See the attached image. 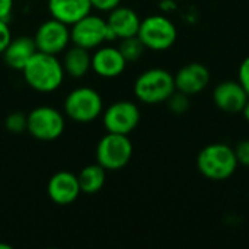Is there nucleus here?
I'll return each mask as SVG.
<instances>
[{
    "instance_id": "1",
    "label": "nucleus",
    "mask_w": 249,
    "mask_h": 249,
    "mask_svg": "<svg viewBox=\"0 0 249 249\" xmlns=\"http://www.w3.org/2000/svg\"><path fill=\"white\" fill-rule=\"evenodd\" d=\"M26 85L39 93H51L57 90L64 82L63 63L57 55L36 51L26 66L22 69Z\"/></svg>"
},
{
    "instance_id": "2",
    "label": "nucleus",
    "mask_w": 249,
    "mask_h": 249,
    "mask_svg": "<svg viewBox=\"0 0 249 249\" xmlns=\"http://www.w3.org/2000/svg\"><path fill=\"white\" fill-rule=\"evenodd\" d=\"M235 149L225 143H212L197 156L198 172L210 181H226L238 169Z\"/></svg>"
},
{
    "instance_id": "3",
    "label": "nucleus",
    "mask_w": 249,
    "mask_h": 249,
    "mask_svg": "<svg viewBox=\"0 0 249 249\" xmlns=\"http://www.w3.org/2000/svg\"><path fill=\"white\" fill-rule=\"evenodd\" d=\"M136 98L147 105H156L166 102L168 98L175 92L174 74L165 69H149L144 70L134 82Z\"/></svg>"
},
{
    "instance_id": "4",
    "label": "nucleus",
    "mask_w": 249,
    "mask_h": 249,
    "mask_svg": "<svg viewBox=\"0 0 249 249\" xmlns=\"http://www.w3.org/2000/svg\"><path fill=\"white\" fill-rule=\"evenodd\" d=\"M63 109L67 118L77 124H89L104 112V99L98 90L80 86L67 93Z\"/></svg>"
},
{
    "instance_id": "5",
    "label": "nucleus",
    "mask_w": 249,
    "mask_h": 249,
    "mask_svg": "<svg viewBox=\"0 0 249 249\" xmlns=\"http://www.w3.org/2000/svg\"><path fill=\"white\" fill-rule=\"evenodd\" d=\"M137 36L144 44L146 50L165 51L175 44L178 31L175 23L168 16L150 15L142 19Z\"/></svg>"
},
{
    "instance_id": "6",
    "label": "nucleus",
    "mask_w": 249,
    "mask_h": 249,
    "mask_svg": "<svg viewBox=\"0 0 249 249\" xmlns=\"http://www.w3.org/2000/svg\"><path fill=\"white\" fill-rule=\"evenodd\" d=\"M133 158V143L125 134L107 133L96 146V162L107 171L125 168Z\"/></svg>"
},
{
    "instance_id": "7",
    "label": "nucleus",
    "mask_w": 249,
    "mask_h": 249,
    "mask_svg": "<svg viewBox=\"0 0 249 249\" xmlns=\"http://www.w3.org/2000/svg\"><path fill=\"white\" fill-rule=\"evenodd\" d=\"M70 38L71 44L89 51L104 45L105 42L114 41L107 19L99 15H93L92 12L70 26Z\"/></svg>"
},
{
    "instance_id": "8",
    "label": "nucleus",
    "mask_w": 249,
    "mask_h": 249,
    "mask_svg": "<svg viewBox=\"0 0 249 249\" xmlns=\"http://www.w3.org/2000/svg\"><path fill=\"white\" fill-rule=\"evenodd\" d=\"M26 131L39 142L57 140L66 128V118L63 112L54 107H36L26 115Z\"/></svg>"
},
{
    "instance_id": "9",
    "label": "nucleus",
    "mask_w": 249,
    "mask_h": 249,
    "mask_svg": "<svg viewBox=\"0 0 249 249\" xmlns=\"http://www.w3.org/2000/svg\"><path fill=\"white\" fill-rule=\"evenodd\" d=\"M140 109L131 101H117L102 112V124L107 133L125 134L133 133L140 124Z\"/></svg>"
},
{
    "instance_id": "10",
    "label": "nucleus",
    "mask_w": 249,
    "mask_h": 249,
    "mask_svg": "<svg viewBox=\"0 0 249 249\" xmlns=\"http://www.w3.org/2000/svg\"><path fill=\"white\" fill-rule=\"evenodd\" d=\"M34 41L36 45V51L58 55L64 53L71 42L70 26L51 18L38 26L34 35Z\"/></svg>"
},
{
    "instance_id": "11",
    "label": "nucleus",
    "mask_w": 249,
    "mask_h": 249,
    "mask_svg": "<svg viewBox=\"0 0 249 249\" xmlns=\"http://www.w3.org/2000/svg\"><path fill=\"white\" fill-rule=\"evenodd\" d=\"M127 61L123 57L118 47L101 45L95 48L90 61V70L102 79H115L121 76L127 67Z\"/></svg>"
},
{
    "instance_id": "12",
    "label": "nucleus",
    "mask_w": 249,
    "mask_h": 249,
    "mask_svg": "<svg viewBox=\"0 0 249 249\" xmlns=\"http://www.w3.org/2000/svg\"><path fill=\"white\" fill-rule=\"evenodd\" d=\"M47 194L50 200L58 206H69L74 203L82 194L77 175L69 171L55 172L47 184Z\"/></svg>"
},
{
    "instance_id": "13",
    "label": "nucleus",
    "mask_w": 249,
    "mask_h": 249,
    "mask_svg": "<svg viewBox=\"0 0 249 249\" xmlns=\"http://www.w3.org/2000/svg\"><path fill=\"white\" fill-rule=\"evenodd\" d=\"M249 96L244 86L235 80L220 82L213 90V101L216 107L228 114H239L242 112Z\"/></svg>"
},
{
    "instance_id": "14",
    "label": "nucleus",
    "mask_w": 249,
    "mask_h": 249,
    "mask_svg": "<svg viewBox=\"0 0 249 249\" xmlns=\"http://www.w3.org/2000/svg\"><path fill=\"white\" fill-rule=\"evenodd\" d=\"M175 89L190 96L203 92L210 83V71L201 63H188L174 76Z\"/></svg>"
},
{
    "instance_id": "15",
    "label": "nucleus",
    "mask_w": 249,
    "mask_h": 249,
    "mask_svg": "<svg viewBox=\"0 0 249 249\" xmlns=\"http://www.w3.org/2000/svg\"><path fill=\"white\" fill-rule=\"evenodd\" d=\"M107 22L114 39H124L137 35L142 19L136 10L120 4L108 13Z\"/></svg>"
},
{
    "instance_id": "16",
    "label": "nucleus",
    "mask_w": 249,
    "mask_h": 249,
    "mask_svg": "<svg viewBox=\"0 0 249 249\" xmlns=\"http://www.w3.org/2000/svg\"><path fill=\"white\" fill-rule=\"evenodd\" d=\"M51 18L71 26L92 12L90 0H47Z\"/></svg>"
},
{
    "instance_id": "17",
    "label": "nucleus",
    "mask_w": 249,
    "mask_h": 249,
    "mask_svg": "<svg viewBox=\"0 0 249 249\" xmlns=\"http://www.w3.org/2000/svg\"><path fill=\"white\" fill-rule=\"evenodd\" d=\"M35 53H36V45H35L34 36L22 35V36L10 39L1 57L7 67L22 71V69L26 66V63L31 60V57Z\"/></svg>"
},
{
    "instance_id": "18",
    "label": "nucleus",
    "mask_w": 249,
    "mask_h": 249,
    "mask_svg": "<svg viewBox=\"0 0 249 249\" xmlns=\"http://www.w3.org/2000/svg\"><path fill=\"white\" fill-rule=\"evenodd\" d=\"M90 61H92V54L89 53V50L74 44L73 47H69L64 51V57L61 60L64 73L73 79L85 77L90 70Z\"/></svg>"
},
{
    "instance_id": "19",
    "label": "nucleus",
    "mask_w": 249,
    "mask_h": 249,
    "mask_svg": "<svg viewBox=\"0 0 249 249\" xmlns=\"http://www.w3.org/2000/svg\"><path fill=\"white\" fill-rule=\"evenodd\" d=\"M79 179V185H80V191L83 194L92 196L99 193L107 181V169L102 168L98 162L85 166L80 174L77 175Z\"/></svg>"
},
{
    "instance_id": "20",
    "label": "nucleus",
    "mask_w": 249,
    "mask_h": 249,
    "mask_svg": "<svg viewBox=\"0 0 249 249\" xmlns=\"http://www.w3.org/2000/svg\"><path fill=\"white\" fill-rule=\"evenodd\" d=\"M118 48H120V51H121V54H123V57L125 58L127 63H134V61L140 60L142 55L146 51L144 44L140 41V38L137 35L121 39Z\"/></svg>"
},
{
    "instance_id": "21",
    "label": "nucleus",
    "mask_w": 249,
    "mask_h": 249,
    "mask_svg": "<svg viewBox=\"0 0 249 249\" xmlns=\"http://www.w3.org/2000/svg\"><path fill=\"white\" fill-rule=\"evenodd\" d=\"M166 104H168V108H169V111L172 114L181 115V114H185L190 109L191 99H190V95L182 93V92H179V90L175 89V92L168 98Z\"/></svg>"
},
{
    "instance_id": "22",
    "label": "nucleus",
    "mask_w": 249,
    "mask_h": 249,
    "mask_svg": "<svg viewBox=\"0 0 249 249\" xmlns=\"http://www.w3.org/2000/svg\"><path fill=\"white\" fill-rule=\"evenodd\" d=\"M26 124H28V118L25 114L22 112H12L6 117L4 121V127L9 133L12 134H20L23 131H26Z\"/></svg>"
},
{
    "instance_id": "23",
    "label": "nucleus",
    "mask_w": 249,
    "mask_h": 249,
    "mask_svg": "<svg viewBox=\"0 0 249 249\" xmlns=\"http://www.w3.org/2000/svg\"><path fill=\"white\" fill-rule=\"evenodd\" d=\"M235 155L239 165L249 168V139L238 143V146L235 147Z\"/></svg>"
},
{
    "instance_id": "24",
    "label": "nucleus",
    "mask_w": 249,
    "mask_h": 249,
    "mask_svg": "<svg viewBox=\"0 0 249 249\" xmlns=\"http://www.w3.org/2000/svg\"><path fill=\"white\" fill-rule=\"evenodd\" d=\"M92 9L102 12V13H109L115 7L121 4V0H90Z\"/></svg>"
},
{
    "instance_id": "25",
    "label": "nucleus",
    "mask_w": 249,
    "mask_h": 249,
    "mask_svg": "<svg viewBox=\"0 0 249 249\" xmlns=\"http://www.w3.org/2000/svg\"><path fill=\"white\" fill-rule=\"evenodd\" d=\"M10 39H12V31L9 28V23H7V20L0 19V55L3 54V51L7 47V44L10 42Z\"/></svg>"
},
{
    "instance_id": "26",
    "label": "nucleus",
    "mask_w": 249,
    "mask_h": 249,
    "mask_svg": "<svg viewBox=\"0 0 249 249\" xmlns=\"http://www.w3.org/2000/svg\"><path fill=\"white\" fill-rule=\"evenodd\" d=\"M238 82L244 86L245 92L249 96V55L241 63L239 73H238Z\"/></svg>"
},
{
    "instance_id": "27",
    "label": "nucleus",
    "mask_w": 249,
    "mask_h": 249,
    "mask_svg": "<svg viewBox=\"0 0 249 249\" xmlns=\"http://www.w3.org/2000/svg\"><path fill=\"white\" fill-rule=\"evenodd\" d=\"M15 0H0V19L9 20L13 12Z\"/></svg>"
},
{
    "instance_id": "28",
    "label": "nucleus",
    "mask_w": 249,
    "mask_h": 249,
    "mask_svg": "<svg viewBox=\"0 0 249 249\" xmlns=\"http://www.w3.org/2000/svg\"><path fill=\"white\" fill-rule=\"evenodd\" d=\"M177 0H162L160 1V10L163 13H169V12H174L177 9Z\"/></svg>"
},
{
    "instance_id": "29",
    "label": "nucleus",
    "mask_w": 249,
    "mask_h": 249,
    "mask_svg": "<svg viewBox=\"0 0 249 249\" xmlns=\"http://www.w3.org/2000/svg\"><path fill=\"white\" fill-rule=\"evenodd\" d=\"M242 114H244V118H245V120L249 123V99H248V102L245 104L244 109H242Z\"/></svg>"
},
{
    "instance_id": "30",
    "label": "nucleus",
    "mask_w": 249,
    "mask_h": 249,
    "mask_svg": "<svg viewBox=\"0 0 249 249\" xmlns=\"http://www.w3.org/2000/svg\"><path fill=\"white\" fill-rule=\"evenodd\" d=\"M0 249H12V247L7 244H0Z\"/></svg>"
}]
</instances>
